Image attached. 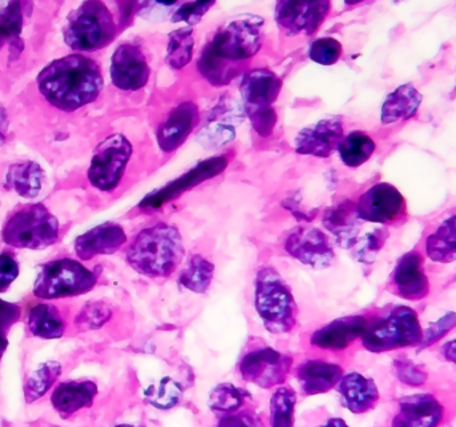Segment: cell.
<instances>
[{
	"mask_svg": "<svg viewBox=\"0 0 456 427\" xmlns=\"http://www.w3.org/2000/svg\"><path fill=\"white\" fill-rule=\"evenodd\" d=\"M61 374V364L55 361L45 362L34 370L24 383V398L27 404H32L45 396Z\"/></svg>",
	"mask_w": 456,
	"mask_h": 427,
	"instance_id": "d6a6232c",
	"label": "cell"
},
{
	"mask_svg": "<svg viewBox=\"0 0 456 427\" xmlns=\"http://www.w3.org/2000/svg\"><path fill=\"white\" fill-rule=\"evenodd\" d=\"M446 409L430 393L403 397L398 402V413L391 427H439L444 423Z\"/></svg>",
	"mask_w": 456,
	"mask_h": 427,
	"instance_id": "e0dca14e",
	"label": "cell"
},
{
	"mask_svg": "<svg viewBox=\"0 0 456 427\" xmlns=\"http://www.w3.org/2000/svg\"><path fill=\"white\" fill-rule=\"evenodd\" d=\"M183 257V241L178 227L163 222L139 231L126 251L130 267L149 278L173 275Z\"/></svg>",
	"mask_w": 456,
	"mask_h": 427,
	"instance_id": "3957f363",
	"label": "cell"
},
{
	"mask_svg": "<svg viewBox=\"0 0 456 427\" xmlns=\"http://www.w3.org/2000/svg\"><path fill=\"white\" fill-rule=\"evenodd\" d=\"M393 372L403 385L410 388H422L428 383V373L422 365L415 364L409 358H396L393 362Z\"/></svg>",
	"mask_w": 456,
	"mask_h": 427,
	"instance_id": "8d00e7d4",
	"label": "cell"
},
{
	"mask_svg": "<svg viewBox=\"0 0 456 427\" xmlns=\"http://www.w3.org/2000/svg\"><path fill=\"white\" fill-rule=\"evenodd\" d=\"M98 276L77 260L64 258L40 266L34 294L42 300L77 297L95 287Z\"/></svg>",
	"mask_w": 456,
	"mask_h": 427,
	"instance_id": "ba28073f",
	"label": "cell"
},
{
	"mask_svg": "<svg viewBox=\"0 0 456 427\" xmlns=\"http://www.w3.org/2000/svg\"><path fill=\"white\" fill-rule=\"evenodd\" d=\"M338 152H339L340 160L346 166L359 168L374 154L375 142L367 134L354 131L343 139Z\"/></svg>",
	"mask_w": 456,
	"mask_h": 427,
	"instance_id": "1f68e13d",
	"label": "cell"
},
{
	"mask_svg": "<svg viewBox=\"0 0 456 427\" xmlns=\"http://www.w3.org/2000/svg\"><path fill=\"white\" fill-rule=\"evenodd\" d=\"M183 398V386L171 377H165L144 391V399L158 410H171Z\"/></svg>",
	"mask_w": 456,
	"mask_h": 427,
	"instance_id": "e575fe53",
	"label": "cell"
},
{
	"mask_svg": "<svg viewBox=\"0 0 456 427\" xmlns=\"http://www.w3.org/2000/svg\"><path fill=\"white\" fill-rule=\"evenodd\" d=\"M345 139V126L340 118H327L300 130L295 141L297 154L329 158Z\"/></svg>",
	"mask_w": 456,
	"mask_h": 427,
	"instance_id": "2e32d148",
	"label": "cell"
},
{
	"mask_svg": "<svg viewBox=\"0 0 456 427\" xmlns=\"http://www.w3.org/2000/svg\"><path fill=\"white\" fill-rule=\"evenodd\" d=\"M117 34L114 16L104 3L85 2L69 15L64 27V42L75 51L106 47Z\"/></svg>",
	"mask_w": 456,
	"mask_h": 427,
	"instance_id": "52a82bcc",
	"label": "cell"
},
{
	"mask_svg": "<svg viewBox=\"0 0 456 427\" xmlns=\"http://www.w3.org/2000/svg\"><path fill=\"white\" fill-rule=\"evenodd\" d=\"M284 250L289 257L316 270L330 267L335 260L334 247L329 236L310 226H299L291 230L284 242Z\"/></svg>",
	"mask_w": 456,
	"mask_h": 427,
	"instance_id": "7c38bea8",
	"label": "cell"
},
{
	"mask_svg": "<svg viewBox=\"0 0 456 427\" xmlns=\"http://www.w3.org/2000/svg\"><path fill=\"white\" fill-rule=\"evenodd\" d=\"M361 219L356 208L350 202H343L327 211L323 218L324 226L334 234L338 243L342 247H351L355 243L356 234L361 227Z\"/></svg>",
	"mask_w": 456,
	"mask_h": 427,
	"instance_id": "4316f807",
	"label": "cell"
},
{
	"mask_svg": "<svg viewBox=\"0 0 456 427\" xmlns=\"http://www.w3.org/2000/svg\"><path fill=\"white\" fill-rule=\"evenodd\" d=\"M216 266L202 255H194L179 275V283L197 294H205L213 282Z\"/></svg>",
	"mask_w": 456,
	"mask_h": 427,
	"instance_id": "4dcf8cb0",
	"label": "cell"
},
{
	"mask_svg": "<svg viewBox=\"0 0 456 427\" xmlns=\"http://www.w3.org/2000/svg\"><path fill=\"white\" fill-rule=\"evenodd\" d=\"M23 26L20 3H5L0 8V47L7 39L18 37Z\"/></svg>",
	"mask_w": 456,
	"mask_h": 427,
	"instance_id": "74e56055",
	"label": "cell"
},
{
	"mask_svg": "<svg viewBox=\"0 0 456 427\" xmlns=\"http://www.w3.org/2000/svg\"><path fill=\"white\" fill-rule=\"evenodd\" d=\"M28 329L32 335L42 340H59L63 337L66 324L56 308L37 305L29 311Z\"/></svg>",
	"mask_w": 456,
	"mask_h": 427,
	"instance_id": "f1b7e54d",
	"label": "cell"
},
{
	"mask_svg": "<svg viewBox=\"0 0 456 427\" xmlns=\"http://www.w3.org/2000/svg\"><path fill=\"white\" fill-rule=\"evenodd\" d=\"M20 316L21 310L18 305L0 300V358L8 346V332L20 319Z\"/></svg>",
	"mask_w": 456,
	"mask_h": 427,
	"instance_id": "ab89813d",
	"label": "cell"
},
{
	"mask_svg": "<svg viewBox=\"0 0 456 427\" xmlns=\"http://www.w3.org/2000/svg\"><path fill=\"white\" fill-rule=\"evenodd\" d=\"M281 90V80L270 70H252L241 80L244 110L254 130L265 138L275 127L276 114L273 103L278 99Z\"/></svg>",
	"mask_w": 456,
	"mask_h": 427,
	"instance_id": "9c48e42d",
	"label": "cell"
},
{
	"mask_svg": "<svg viewBox=\"0 0 456 427\" xmlns=\"http://www.w3.org/2000/svg\"><path fill=\"white\" fill-rule=\"evenodd\" d=\"M216 427H263V423L254 410L241 409L219 417Z\"/></svg>",
	"mask_w": 456,
	"mask_h": 427,
	"instance_id": "ee69618b",
	"label": "cell"
},
{
	"mask_svg": "<svg viewBox=\"0 0 456 427\" xmlns=\"http://www.w3.org/2000/svg\"><path fill=\"white\" fill-rule=\"evenodd\" d=\"M37 83L51 106L71 112L98 99L103 75L94 59L74 53L51 62L39 72Z\"/></svg>",
	"mask_w": 456,
	"mask_h": 427,
	"instance_id": "7a4b0ae2",
	"label": "cell"
},
{
	"mask_svg": "<svg viewBox=\"0 0 456 427\" xmlns=\"http://www.w3.org/2000/svg\"><path fill=\"white\" fill-rule=\"evenodd\" d=\"M115 427H135V426H133V425H118V426H115Z\"/></svg>",
	"mask_w": 456,
	"mask_h": 427,
	"instance_id": "f907efd6",
	"label": "cell"
},
{
	"mask_svg": "<svg viewBox=\"0 0 456 427\" xmlns=\"http://www.w3.org/2000/svg\"><path fill=\"white\" fill-rule=\"evenodd\" d=\"M442 356L446 361L456 365V340L449 341L441 349Z\"/></svg>",
	"mask_w": 456,
	"mask_h": 427,
	"instance_id": "7dc6e473",
	"label": "cell"
},
{
	"mask_svg": "<svg viewBox=\"0 0 456 427\" xmlns=\"http://www.w3.org/2000/svg\"><path fill=\"white\" fill-rule=\"evenodd\" d=\"M18 275V262L10 254H0V292H4Z\"/></svg>",
	"mask_w": 456,
	"mask_h": 427,
	"instance_id": "f6af8a7d",
	"label": "cell"
},
{
	"mask_svg": "<svg viewBox=\"0 0 456 427\" xmlns=\"http://www.w3.org/2000/svg\"><path fill=\"white\" fill-rule=\"evenodd\" d=\"M455 324L456 314L449 313L446 314V316H442L441 319L431 324L426 332H423V341L422 343H420L419 348H428V346L438 342V341H441L447 333H450L454 329Z\"/></svg>",
	"mask_w": 456,
	"mask_h": 427,
	"instance_id": "b9f144b4",
	"label": "cell"
},
{
	"mask_svg": "<svg viewBox=\"0 0 456 427\" xmlns=\"http://www.w3.org/2000/svg\"><path fill=\"white\" fill-rule=\"evenodd\" d=\"M251 394L246 389L238 388L232 383H221L213 389L208 398V406L216 415H232L243 409Z\"/></svg>",
	"mask_w": 456,
	"mask_h": 427,
	"instance_id": "f546056e",
	"label": "cell"
},
{
	"mask_svg": "<svg viewBox=\"0 0 456 427\" xmlns=\"http://www.w3.org/2000/svg\"><path fill=\"white\" fill-rule=\"evenodd\" d=\"M338 393L343 406L353 415H366L378 406L380 401L379 389L371 378L361 373H348L338 383Z\"/></svg>",
	"mask_w": 456,
	"mask_h": 427,
	"instance_id": "ffe728a7",
	"label": "cell"
},
{
	"mask_svg": "<svg viewBox=\"0 0 456 427\" xmlns=\"http://www.w3.org/2000/svg\"><path fill=\"white\" fill-rule=\"evenodd\" d=\"M355 208L364 222L393 225L406 213V201L393 185L378 184L359 198Z\"/></svg>",
	"mask_w": 456,
	"mask_h": 427,
	"instance_id": "4fadbf2b",
	"label": "cell"
},
{
	"mask_svg": "<svg viewBox=\"0 0 456 427\" xmlns=\"http://www.w3.org/2000/svg\"><path fill=\"white\" fill-rule=\"evenodd\" d=\"M343 375L339 365L323 359H305L295 370V377L305 397L329 393L338 386Z\"/></svg>",
	"mask_w": 456,
	"mask_h": 427,
	"instance_id": "7402d4cb",
	"label": "cell"
},
{
	"mask_svg": "<svg viewBox=\"0 0 456 427\" xmlns=\"http://www.w3.org/2000/svg\"><path fill=\"white\" fill-rule=\"evenodd\" d=\"M110 316H111V310L106 305H103V303H90L77 316V324L91 330L99 329L109 321Z\"/></svg>",
	"mask_w": 456,
	"mask_h": 427,
	"instance_id": "60d3db41",
	"label": "cell"
},
{
	"mask_svg": "<svg viewBox=\"0 0 456 427\" xmlns=\"http://www.w3.org/2000/svg\"><path fill=\"white\" fill-rule=\"evenodd\" d=\"M330 2H279L275 21L279 29L289 37L315 34L330 12Z\"/></svg>",
	"mask_w": 456,
	"mask_h": 427,
	"instance_id": "5bb4252c",
	"label": "cell"
},
{
	"mask_svg": "<svg viewBox=\"0 0 456 427\" xmlns=\"http://www.w3.org/2000/svg\"><path fill=\"white\" fill-rule=\"evenodd\" d=\"M194 51V29L191 27L173 31L168 37L167 63L181 70L191 62Z\"/></svg>",
	"mask_w": 456,
	"mask_h": 427,
	"instance_id": "d590c367",
	"label": "cell"
},
{
	"mask_svg": "<svg viewBox=\"0 0 456 427\" xmlns=\"http://www.w3.org/2000/svg\"><path fill=\"white\" fill-rule=\"evenodd\" d=\"M45 178L42 166L32 160H24L11 166L5 177V187L13 190L20 197L32 200L39 195Z\"/></svg>",
	"mask_w": 456,
	"mask_h": 427,
	"instance_id": "d4e9b609",
	"label": "cell"
},
{
	"mask_svg": "<svg viewBox=\"0 0 456 427\" xmlns=\"http://www.w3.org/2000/svg\"><path fill=\"white\" fill-rule=\"evenodd\" d=\"M255 308L267 332L289 334L297 327V302L289 284L273 267H262L255 279Z\"/></svg>",
	"mask_w": 456,
	"mask_h": 427,
	"instance_id": "277c9868",
	"label": "cell"
},
{
	"mask_svg": "<svg viewBox=\"0 0 456 427\" xmlns=\"http://www.w3.org/2000/svg\"><path fill=\"white\" fill-rule=\"evenodd\" d=\"M133 155L130 141L122 134H114L104 139L94 152L88 168V181L101 192H114L119 186L128 160Z\"/></svg>",
	"mask_w": 456,
	"mask_h": 427,
	"instance_id": "8fae6325",
	"label": "cell"
},
{
	"mask_svg": "<svg viewBox=\"0 0 456 427\" xmlns=\"http://www.w3.org/2000/svg\"><path fill=\"white\" fill-rule=\"evenodd\" d=\"M214 4H216L214 2L186 3V4L181 5V7L175 11L173 16V21H175V23L184 21V23L190 24V26L198 24L200 19L203 18V15H205Z\"/></svg>",
	"mask_w": 456,
	"mask_h": 427,
	"instance_id": "7bdbcfd3",
	"label": "cell"
},
{
	"mask_svg": "<svg viewBox=\"0 0 456 427\" xmlns=\"http://www.w3.org/2000/svg\"><path fill=\"white\" fill-rule=\"evenodd\" d=\"M369 321L362 316H342L310 335V343L321 350L342 351L351 343L363 337Z\"/></svg>",
	"mask_w": 456,
	"mask_h": 427,
	"instance_id": "d6986e66",
	"label": "cell"
},
{
	"mask_svg": "<svg viewBox=\"0 0 456 427\" xmlns=\"http://www.w3.org/2000/svg\"><path fill=\"white\" fill-rule=\"evenodd\" d=\"M342 55V45L334 37H321L311 43L308 56L322 66H332Z\"/></svg>",
	"mask_w": 456,
	"mask_h": 427,
	"instance_id": "f35d334b",
	"label": "cell"
},
{
	"mask_svg": "<svg viewBox=\"0 0 456 427\" xmlns=\"http://www.w3.org/2000/svg\"><path fill=\"white\" fill-rule=\"evenodd\" d=\"M361 341L367 351L375 354L419 346L423 341L422 324L415 310L398 306L387 316L369 324Z\"/></svg>",
	"mask_w": 456,
	"mask_h": 427,
	"instance_id": "8992f818",
	"label": "cell"
},
{
	"mask_svg": "<svg viewBox=\"0 0 456 427\" xmlns=\"http://www.w3.org/2000/svg\"><path fill=\"white\" fill-rule=\"evenodd\" d=\"M127 242L122 226L117 223H103L91 228L75 239V251L82 260H90L98 255L115 254Z\"/></svg>",
	"mask_w": 456,
	"mask_h": 427,
	"instance_id": "44dd1931",
	"label": "cell"
},
{
	"mask_svg": "<svg viewBox=\"0 0 456 427\" xmlns=\"http://www.w3.org/2000/svg\"><path fill=\"white\" fill-rule=\"evenodd\" d=\"M59 238V222L42 203L23 206L5 220L2 230L4 243L16 249L43 250Z\"/></svg>",
	"mask_w": 456,
	"mask_h": 427,
	"instance_id": "5b68a950",
	"label": "cell"
},
{
	"mask_svg": "<svg viewBox=\"0 0 456 427\" xmlns=\"http://www.w3.org/2000/svg\"><path fill=\"white\" fill-rule=\"evenodd\" d=\"M8 133V115L5 110L0 106V146L4 144L7 139Z\"/></svg>",
	"mask_w": 456,
	"mask_h": 427,
	"instance_id": "c3c4849f",
	"label": "cell"
},
{
	"mask_svg": "<svg viewBox=\"0 0 456 427\" xmlns=\"http://www.w3.org/2000/svg\"><path fill=\"white\" fill-rule=\"evenodd\" d=\"M393 292L407 300H420L430 292V282L423 267L422 255L407 252L399 259L391 275Z\"/></svg>",
	"mask_w": 456,
	"mask_h": 427,
	"instance_id": "ac0fdd59",
	"label": "cell"
},
{
	"mask_svg": "<svg viewBox=\"0 0 456 427\" xmlns=\"http://www.w3.org/2000/svg\"><path fill=\"white\" fill-rule=\"evenodd\" d=\"M98 386L93 381H67L53 390L51 397L55 412L61 418H69L82 409L93 406Z\"/></svg>",
	"mask_w": 456,
	"mask_h": 427,
	"instance_id": "cb8c5ba5",
	"label": "cell"
},
{
	"mask_svg": "<svg viewBox=\"0 0 456 427\" xmlns=\"http://www.w3.org/2000/svg\"><path fill=\"white\" fill-rule=\"evenodd\" d=\"M297 396L289 386H279L270 399L271 427H294Z\"/></svg>",
	"mask_w": 456,
	"mask_h": 427,
	"instance_id": "836d02e7",
	"label": "cell"
},
{
	"mask_svg": "<svg viewBox=\"0 0 456 427\" xmlns=\"http://www.w3.org/2000/svg\"><path fill=\"white\" fill-rule=\"evenodd\" d=\"M200 120V110L191 102L179 104L166 118L158 130L157 139L162 152H171L183 144Z\"/></svg>",
	"mask_w": 456,
	"mask_h": 427,
	"instance_id": "603a6c76",
	"label": "cell"
},
{
	"mask_svg": "<svg viewBox=\"0 0 456 427\" xmlns=\"http://www.w3.org/2000/svg\"><path fill=\"white\" fill-rule=\"evenodd\" d=\"M112 83L123 91H138L150 79V66L139 45L123 43L115 50L111 59Z\"/></svg>",
	"mask_w": 456,
	"mask_h": 427,
	"instance_id": "9a60e30c",
	"label": "cell"
},
{
	"mask_svg": "<svg viewBox=\"0 0 456 427\" xmlns=\"http://www.w3.org/2000/svg\"><path fill=\"white\" fill-rule=\"evenodd\" d=\"M294 358L271 348L259 338H251L239 359L241 380L262 389H273L286 382Z\"/></svg>",
	"mask_w": 456,
	"mask_h": 427,
	"instance_id": "30bf717a",
	"label": "cell"
},
{
	"mask_svg": "<svg viewBox=\"0 0 456 427\" xmlns=\"http://www.w3.org/2000/svg\"><path fill=\"white\" fill-rule=\"evenodd\" d=\"M422 103V95L411 85H403L387 96L382 107V123L411 119Z\"/></svg>",
	"mask_w": 456,
	"mask_h": 427,
	"instance_id": "484cf974",
	"label": "cell"
},
{
	"mask_svg": "<svg viewBox=\"0 0 456 427\" xmlns=\"http://www.w3.org/2000/svg\"><path fill=\"white\" fill-rule=\"evenodd\" d=\"M426 252L433 262L452 263L456 260V215L447 218L428 235Z\"/></svg>",
	"mask_w": 456,
	"mask_h": 427,
	"instance_id": "83f0119b",
	"label": "cell"
},
{
	"mask_svg": "<svg viewBox=\"0 0 456 427\" xmlns=\"http://www.w3.org/2000/svg\"><path fill=\"white\" fill-rule=\"evenodd\" d=\"M386 238H387V234L383 233V230H377L374 234H369L364 242H362L361 249L358 251L359 255L363 257L362 259L366 260V257H369V255L374 257L382 249Z\"/></svg>",
	"mask_w": 456,
	"mask_h": 427,
	"instance_id": "bcb514c9",
	"label": "cell"
},
{
	"mask_svg": "<svg viewBox=\"0 0 456 427\" xmlns=\"http://www.w3.org/2000/svg\"><path fill=\"white\" fill-rule=\"evenodd\" d=\"M265 39V21L256 15H241L227 21L203 48L200 71L211 85L232 82L256 55Z\"/></svg>",
	"mask_w": 456,
	"mask_h": 427,
	"instance_id": "6da1fadb",
	"label": "cell"
},
{
	"mask_svg": "<svg viewBox=\"0 0 456 427\" xmlns=\"http://www.w3.org/2000/svg\"><path fill=\"white\" fill-rule=\"evenodd\" d=\"M319 427H350L346 423V421H343L342 418H330L327 420L323 425Z\"/></svg>",
	"mask_w": 456,
	"mask_h": 427,
	"instance_id": "681fc988",
	"label": "cell"
}]
</instances>
